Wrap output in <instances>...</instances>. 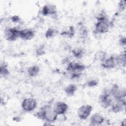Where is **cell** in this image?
<instances>
[{"instance_id": "ffe728a7", "label": "cell", "mask_w": 126, "mask_h": 126, "mask_svg": "<svg viewBox=\"0 0 126 126\" xmlns=\"http://www.w3.org/2000/svg\"><path fill=\"white\" fill-rule=\"evenodd\" d=\"M56 30L53 28H49L46 32L45 37L47 38H50L54 37L56 35Z\"/></svg>"}, {"instance_id": "ba28073f", "label": "cell", "mask_w": 126, "mask_h": 126, "mask_svg": "<svg viewBox=\"0 0 126 126\" xmlns=\"http://www.w3.org/2000/svg\"><path fill=\"white\" fill-rule=\"evenodd\" d=\"M53 108L58 116L62 115L68 110V105L63 101H58L55 103Z\"/></svg>"}, {"instance_id": "7402d4cb", "label": "cell", "mask_w": 126, "mask_h": 126, "mask_svg": "<svg viewBox=\"0 0 126 126\" xmlns=\"http://www.w3.org/2000/svg\"><path fill=\"white\" fill-rule=\"evenodd\" d=\"M86 84L88 87H93L97 85V81L94 79H90L88 80L86 82Z\"/></svg>"}, {"instance_id": "8992f818", "label": "cell", "mask_w": 126, "mask_h": 126, "mask_svg": "<svg viewBox=\"0 0 126 126\" xmlns=\"http://www.w3.org/2000/svg\"><path fill=\"white\" fill-rule=\"evenodd\" d=\"M86 69V66L82 63L77 62H71L68 63L66 70L71 73H79Z\"/></svg>"}, {"instance_id": "d6986e66", "label": "cell", "mask_w": 126, "mask_h": 126, "mask_svg": "<svg viewBox=\"0 0 126 126\" xmlns=\"http://www.w3.org/2000/svg\"><path fill=\"white\" fill-rule=\"evenodd\" d=\"M9 73V70L7 67V65L5 64H1L0 65V74L1 76L5 77L7 75H8Z\"/></svg>"}, {"instance_id": "ac0fdd59", "label": "cell", "mask_w": 126, "mask_h": 126, "mask_svg": "<svg viewBox=\"0 0 126 126\" xmlns=\"http://www.w3.org/2000/svg\"><path fill=\"white\" fill-rule=\"evenodd\" d=\"M74 33H75V32H74V28L73 27L71 26L68 29L63 31L61 34L62 35V36H64L66 37L71 38L72 36H73Z\"/></svg>"}, {"instance_id": "5b68a950", "label": "cell", "mask_w": 126, "mask_h": 126, "mask_svg": "<svg viewBox=\"0 0 126 126\" xmlns=\"http://www.w3.org/2000/svg\"><path fill=\"white\" fill-rule=\"evenodd\" d=\"M93 110V107L89 104H84L81 106L77 110V115L82 120L87 119L91 115Z\"/></svg>"}, {"instance_id": "9c48e42d", "label": "cell", "mask_w": 126, "mask_h": 126, "mask_svg": "<svg viewBox=\"0 0 126 126\" xmlns=\"http://www.w3.org/2000/svg\"><path fill=\"white\" fill-rule=\"evenodd\" d=\"M57 12V7L52 3L45 4L41 10V14L43 16H51L56 14Z\"/></svg>"}, {"instance_id": "6da1fadb", "label": "cell", "mask_w": 126, "mask_h": 126, "mask_svg": "<svg viewBox=\"0 0 126 126\" xmlns=\"http://www.w3.org/2000/svg\"><path fill=\"white\" fill-rule=\"evenodd\" d=\"M36 116L46 122L53 123L57 120L58 115L53 107L49 105H45L36 113Z\"/></svg>"}, {"instance_id": "3957f363", "label": "cell", "mask_w": 126, "mask_h": 126, "mask_svg": "<svg viewBox=\"0 0 126 126\" xmlns=\"http://www.w3.org/2000/svg\"><path fill=\"white\" fill-rule=\"evenodd\" d=\"M37 102L36 100L32 97H28L24 98L21 104L22 109L27 112L33 111L37 107Z\"/></svg>"}, {"instance_id": "8fae6325", "label": "cell", "mask_w": 126, "mask_h": 126, "mask_svg": "<svg viewBox=\"0 0 126 126\" xmlns=\"http://www.w3.org/2000/svg\"><path fill=\"white\" fill-rule=\"evenodd\" d=\"M35 35L34 31L31 29H24L20 30V38L24 40H30Z\"/></svg>"}, {"instance_id": "2e32d148", "label": "cell", "mask_w": 126, "mask_h": 126, "mask_svg": "<svg viewBox=\"0 0 126 126\" xmlns=\"http://www.w3.org/2000/svg\"><path fill=\"white\" fill-rule=\"evenodd\" d=\"M39 71V67L37 65H33L28 68L27 70V72L30 76L35 77L38 74Z\"/></svg>"}, {"instance_id": "52a82bcc", "label": "cell", "mask_w": 126, "mask_h": 126, "mask_svg": "<svg viewBox=\"0 0 126 126\" xmlns=\"http://www.w3.org/2000/svg\"><path fill=\"white\" fill-rule=\"evenodd\" d=\"M99 99L101 106L104 108L110 107L114 100L113 97L110 94L104 92L100 95Z\"/></svg>"}, {"instance_id": "d4e9b609", "label": "cell", "mask_w": 126, "mask_h": 126, "mask_svg": "<svg viewBox=\"0 0 126 126\" xmlns=\"http://www.w3.org/2000/svg\"><path fill=\"white\" fill-rule=\"evenodd\" d=\"M119 44L122 46H125L126 45V39L125 37H122L120 38L119 39Z\"/></svg>"}, {"instance_id": "5bb4252c", "label": "cell", "mask_w": 126, "mask_h": 126, "mask_svg": "<svg viewBox=\"0 0 126 126\" xmlns=\"http://www.w3.org/2000/svg\"><path fill=\"white\" fill-rule=\"evenodd\" d=\"M115 61L117 66L125 67L126 64V54L125 53H122L117 56L115 57Z\"/></svg>"}, {"instance_id": "603a6c76", "label": "cell", "mask_w": 126, "mask_h": 126, "mask_svg": "<svg viewBox=\"0 0 126 126\" xmlns=\"http://www.w3.org/2000/svg\"><path fill=\"white\" fill-rule=\"evenodd\" d=\"M36 54L38 56H42L45 54V50L43 45L39 46L36 50Z\"/></svg>"}, {"instance_id": "9a60e30c", "label": "cell", "mask_w": 126, "mask_h": 126, "mask_svg": "<svg viewBox=\"0 0 126 126\" xmlns=\"http://www.w3.org/2000/svg\"><path fill=\"white\" fill-rule=\"evenodd\" d=\"M77 90V86L74 84L68 85L64 89V92L67 95L72 96L74 94Z\"/></svg>"}, {"instance_id": "7c38bea8", "label": "cell", "mask_w": 126, "mask_h": 126, "mask_svg": "<svg viewBox=\"0 0 126 126\" xmlns=\"http://www.w3.org/2000/svg\"><path fill=\"white\" fill-rule=\"evenodd\" d=\"M101 66L105 69H112L117 66L115 57L111 56L106 58L104 61L101 62Z\"/></svg>"}, {"instance_id": "44dd1931", "label": "cell", "mask_w": 126, "mask_h": 126, "mask_svg": "<svg viewBox=\"0 0 126 126\" xmlns=\"http://www.w3.org/2000/svg\"><path fill=\"white\" fill-rule=\"evenodd\" d=\"M72 54L74 57L77 59H80L83 57V52L82 50L80 49H74L72 51Z\"/></svg>"}, {"instance_id": "30bf717a", "label": "cell", "mask_w": 126, "mask_h": 126, "mask_svg": "<svg viewBox=\"0 0 126 126\" xmlns=\"http://www.w3.org/2000/svg\"><path fill=\"white\" fill-rule=\"evenodd\" d=\"M126 107V101L114 99L112 105L110 106L111 111L115 113H118L123 111Z\"/></svg>"}, {"instance_id": "484cf974", "label": "cell", "mask_w": 126, "mask_h": 126, "mask_svg": "<svg viewBox=\"0 0 126 126\" xmlns=\"http://www.w3.org/2000/svg\"><path fill=\"white\" fill-rule=\"evenodd\" d=\"M119 7L122 10H123L126 7V1H120L119 3Z\"/></svg>"}, {"instance_id": "277c9868", "label": "cell", "mask_w": 126, "mask_h": 126, "mask_svg": "<svg viewBox=\"0 0 126 126\" xmlns=\"http://www.w3.org/2000/svg\"><path fill=\"white\" fill-rule=\"evenodd\" d=\"M20 30L16 28H7L4 32V37L8 41H15L20 38Z\"/></svg>"}, {"instance_id": "4fadbf2b", "label": "cell", "mask_w": 126, "mask_h": 126, "mask_svg": "<svg viewBox=\"0 0 126 126\" xmlns=\"http://www.w3.org/2000/svg\"><path fill=\"white\" fill-rule=\"evenodd\" d=\"M104 117L100 114L96 113L93 114L90 118V124L92 126L100 125L104 122Z\"/></svg>"}, {"instance_id": "7a4b0ae2", "label": "cell", "mask_w": 126, "mask_h": 126, "mask_svg": "<svg viewBox=\"0 0 126 126\" xmlns=\"http://www.w3.org/2000/svg\"><path fill=\"white\" fill-rule=\"evenodd\" d=\"M111 24L107 16L101 13L97 17V21L94 25V32L96 33L103 34L107 32L110 29Z\"/></svg>"}, {"instance_id": "4316f807", "label": "cell", "mask_w": 126, "mask_h": 126, "mask_svg": "<svg viewBox=\"0 0 126 126\" xmlns=\"http://www.w3.org/2000/svg\"><path fill=\"white\" fill-rule=\"evenodd\" d=\"M11 19H12V20L14 22H17L19 20V18L17 16H16V15L13 16Z\"/></svg>"}, {"instance_id": "e0dca14e", "label": "cell", "mask_w": 126, "mask_h": 126, "mask_svg": "<svg viewBox=\"0 0 126 126\" xmlns=\"http://www.w3.org/2000/svg\"><path fill=\"white\" fill-rule=\"evenodd\" d=\"M106 56L107 54L105 51L101 50L98 51L94 55V59L96 61L102 62L107 58Z\"/></svg>"}, {"instance_id": "cb8c5ba5", "label": "cell", "mask_w": 126, "mask_h": 126, "mask_svg": "<svg viewBox=\"0 0 126 126\" xmlns=\"http://www.w3.org/2000/svg\"><path fill=\"white\" fill-rule=\"evenodd\" d=\"M79 33L80 36L82 38L86 37L88 35V31L84 27H82L80 29Z\"/></svg>"}]
</instances>
